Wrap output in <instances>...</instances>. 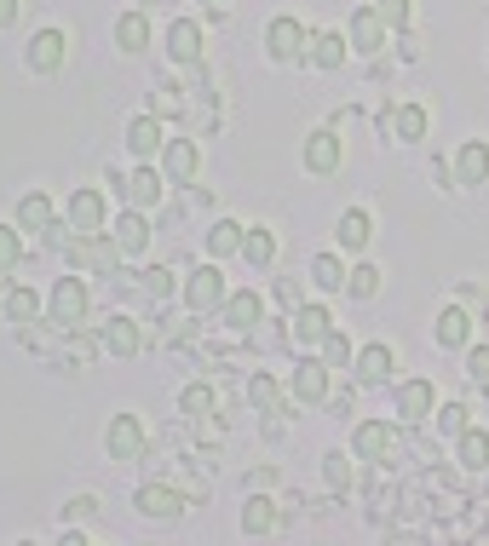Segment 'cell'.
Wrapping results in <instances>:
<instances>
[{"label": "cell", "instance_id": "ba28073f", "mask_svg": "<svg viewBox=\"0 0 489 546\" xmlns=\"http://www.w3.org/2000/svg\"><path fill=\"white\" fill-rule=\"evenodd\" d=\"M133 506H139L144 518H156V524H173V518L185 512V495L167 489V483H144L139 495H133Z\"/></svg>", "mask_w": 489, "mask_h": 546}, {"label": "cell", "instance_id": "44dd1931", "mask_svg": "<svg viewBox=\"0 0 489 546\" xmlns=\"http://www.w3.org/2000/svg\"><path fill=\"white\" fill-rule=\"evenodd\" d=\"M52 225H58V207H52V196L29 190L24 202H18V230H52Z\"/></svg>", "mask_w": 489, "mask_h": 546}, {"label": "cell", "instance_id": "7402d4cb", "mask_svg": "<svg viewBox=\"0 0 489 546\" xmlns=\"http://www.w3.org/2000/svg\"><path fill=\"white\" fill-rule=\"evenodd\" d=\"M438 345H449V351H466V345H472V317H466V305H449L438 317Z\"/></svg>", "mask_w": 489, "mask_h": 546}, {"label": "cell", "instance_id": "74e56055", "mask_svg": "<svg viewBox=\"0 0 489 546\" xmlns=\"http://www.w3.org/2000/svg\"><path fill=\"white\" fill-rule=\"evenodd\" d=\"M6 317L12 322H35L41 317V299L29 294V288H12V294H6Z\"/></svg>", "mask_w": 489, "mask_h": 546}, {"label": "cell", "instance_id": "52a82bcc", "mask_svg": "<svg viewBox=\"0 0 489 546\" xmlns=\"http://www.w3.org/2000/svg\"><path fill=\"white\" fill-rule=\"evenodd\" d=\"M196 173H202V150H196L190 138H167V144H162V179L190 184Z\"/></svg>", "mask_w": 489, "mask_h": 546}, {"label": "cell", "instance_id": "8fae6325", "mask_svg": "<svg viewBox=\"0 0 489 546\" xmlns=\"http://www.w3.org/2000/svg\"><path fill=\"white\" fill-rule=\"evenodd\" d=\"M328 380H334V368H328L323 357H300V363H294V397H300V403H323Z\"/></svg>", "mask_w": 489, "mask_h": 546}, {"label": "cell", "instance_id": "bcb514c9", "mask_svg": "<svg viewBox=\"0 0 489 546\" xmlns=\"http://www.w3.org/2000/svg\"><path fill=\"white\" fill-rule=\"evenodd\" d=\"M93 512H98V501H93V495H81V501H70V518H93Z\"/></svg>", "mask_w": 489, "mask_h": 546}, {"label": "cell", "instance_id": "e575fe53", "mask_svg": "<svg viewBox=\"0 0 489 546\" xmlns=\"http://www.w3.org/2000/svg\"><path fill=\"white\" fill-rule=\"evenodd\" d=\"M248 403H254V409H265V414H271V409H277V403H282V386H277V380H271V374H254V380H248Z\"/></svg>", "mask_w": 489, "mask_h": 546}, {"label": "cell", "instance_id": "7a4b0ae2", "mask_svg": "<svg viewBox=\"0 0 489 546\" xmlns=\"http://www.w3.org/2000/svg\"><path fill=\"white\" fill-rule=\"evenodd\" d=\"M47 317L58 322V328H75V322L87 317V282H81V276H58V282H52Z\"/></svg>", "mask_w": 489, "mask_h": 546}, {"label": "cell", "instance_id": "b9f144b4", "mask_svg": "<svg viewBox=\"0 0 489 546\" xmlns=\"http://www.w3.org/2000/svg\"><path fill=\"white\" fill-rule=\"evenodd\" d=\"M374 12L386 18V29H403L409 23V0H374Z\"/></svg>", "mask_w": 489, "mask_h": 546}, {"label": "cell", "instance_id": "f546056e", "mask_svg": "<svg viewBox=\"0 0 489 546\" xmlns=\"http://www.w3.org/2000/svg\"><path fill=\"white\" fill-rule=\"evenodd\" d=\"M369 236H374V225H369V213L363 207H351V213H340V248H369Z\"/></svg>", "mask_w": 489, "mask_h": 546}, {"label": "cell", "instance_id": "8d00e7d4", "mask_svg": "<svg viewBox=\"0 0 489 546\" xmlns=\"http://www.w3.org/2000/svg\"><path fill=\"white\" fill-rule=\"evenodd\" d=\"M346 294H351V299H374V294H380V271H374V265H357V271H346Z\"/></svg>", "mask_w": 489, "mask_h": 546}, {"label": "cell", "instance_id": "d590c367", "mask_svg": "<svg viewBox=\"0 0 489 546\" xmlns=\"http://www.w3.org/2000/svg\"><path fill=\"white\" fill-rule=\"evenodd\" d=\"M311 276H317V288H346V265L334 253H317L311 259Z\"/></svg>", "mask_w": 489, "mask_h": 546}, {"label": "cell", "instance_id": "f1b7e54d", "mask_svg": "<svg viewBox=\"0 0 489 546\" xmlns=\"http://www.w3.org/2000/svg\"><path fill=\"white\" fill-rule=\"evenodd\" d=\"M455 443H461V466H466V472H484V466H489V432H484V426H466Z\"/></svg>", "mask_w": 489, "mask_h": 546}, {"label": "cell", "instance_id": "9a60e30c", "mask_svg": "<svg viewBox=\"0 0 489 546\" xmlns=\"http://www.w3.org/2000/svg\"><path fill=\"white\" fill-rule=\"evenodd\" d=\"M167 58L173 64H202V23L196 18L167 23Z\"/></svg>", "mask_w": 489, "mask_h": 546}, {"label": "cell", "instance_id": "cb8c5ba5", "mask_svg": "<svg viewBox=\"0 0 489 546\" xmlns=\"http://www.w3.org/2000/svg\"><path fill=\"white\" fill-rule=\"evenodd\" d=\"M351 41H340V35H311V46H305V64L311 69H340L346 64Z\"/></svg>", "mask_w": 489, "mask_h": 546}, {"label": "cell", "instance_id": "277c9868", "mask_svg": "<svg viewBox=\"0 0 489 546\" xmlns=\"http://www.w3.org/2000/svg\"><path fill=\"white\" fill-rule=\"evenodd\" d=\"M64 213H70V230H75V236L110 230V207H104V190H93V184H87V190H75Z\"/></svg>", "mask_w": 489, "mask_h": 546}, {"label": "cell", "instance_id": "ee69618b", "mask_svg": "<svg viewBox=\"0 0 489 546\" xmlns=\"http://www.w3.org/2000/svg\"><path fill=\"white\" fill-rule=\"evenodd\" d=\"M144 294L167 299V294H173V276H167V271H144Z\"/></svg>", "mask_w": 489, "mask_h": 546}, {"label": "cell", "instance_id": "d4e9b609", "mask_svg": "<svg viewBox=\"0 0 489 546\" xmlns=\"http://www.w3.org/2000/svg\"><path fill=\"white\" fill-rule=\"evenodd\" d=\"M242 529H248V535H271V529H277V501H271V495H248V501H242Z\"/></svg>", "mask_w": 489, "mask_h": 546}, {"label": "cell", "instance_id": "83f0119b", "mask_svg": "<svg viewBox=\"0 0 489 546\" xmlns=\"http://www.w3.org/2000/svg\"><path fill=\"white\" fill-rule=\"evenodd\" d=\"M116 46L121 52H144V46H150V18H144V12H121L116 18Z\"/></svg>", "mask_w": 489, "mask_h": 546}, {"label": "cell", "instance_id": "836d02e7", "mask_svg": "<svg viewBox=\"0 0 489 546\" xmlns=\"http://www.w3.org/2000/svg\"><path fill=\"white\" fill-rule=\"evenodd\" d=\"M432 414H438V432L443 437H461L466 426H472V409H466V403H438Z\"/></svg>", "mask_w": 489, "mask_h": 546}, {"label": "cell", "instance_id": "60d3db41", "mask_svg": "<svg viewBox=\"0 0 489 546\" xmlns=\"http://www.w3.org/2000/svg\"><path fill=\"white\" fill-rule=\"evenodd\" d=\"M323 478H328V489H351V455L334 449V455L323 460Z\"/></svg>", "mask_w": 489, "mask_h": 546}, {"label": "cell", "instance_id": "6da1fadb", "mask_svg": "<svg viewBox=\"0 0 489 546\" xmlns=\"http://www.w3.org/2000/svg\"><path fill=\"white\" fill-rule=\"evenodd\" d=\"M305 46H311V29H305L300 18L265 23V52H271V64H305Z\"/></svg>", "mask_w": 489, "mask_h": 546}, {"label": "cell", "instance_id": "f35d334b", "mask_svg": "<svg viewBox=\"0 0 489 546\" xmlns=\"http://www.w3.org/2000/svg\"><path fill=\"white\" fill-rule=\"evenodd\" d=\"M179 409H185L190 420L213 414V386H185V391H179Z\"/></svg>", "mask_w": 489, "mask_h": 546}, {"label": "cell", "instance_id": "7c38bea8", "mask_svg": "<svg viewBox=\"0 0 489 546\" xmlns=\"http://www.w3.org/2000/svg\"><path fill=\"white\" fill-rule=\"evenodd\" d=\"M305 167H311L317 179L340 173V133H334V127H317V133L305 138Z\"/></svg>", "mask_w": 489, "mask_h": 546}, {"label": "cell", "instance_id": "ab89813d", "mask_svg": "<svg viewBox=\"0 0 489 546\" xmlns=\"http://www.w3.org/2000/svg\"><path fill=\"white\" fill-rule=\"evenodd\" d=\"M18 259H24V242H18V230H12V225H0V276H6V271H18Z\"/></svg>", "mask_w": 489, "mask_h": 546}, {"label": "cell", "instance_id": "ac0fdd59", "mask_svg": "<svg viewBox=\"0 0 489 546\" xmlns=\"http://www.w3.org/2000/svg\"><path fill=\"white\" fill-rule=\"evenodd\" d=\"M489 179V144L484 138H466L455 150V184H484Z\"/></svg>", "mask_w": 489, "mask_h": 546}, {"label": "cell", "instance_id": "e0dca14e", "mask_svg": "<svg viewBox=\"0 0 489 546\" xmlns=\"http://www.w3.org/2000/svg\"><path fill=\"white\" fill-rule=\"evenodd\" d=\"M64 52H70V41H64V29H41V35L29 41V69H41V75H52V69H64Z\"/></svg>", "mask_w": 489, "mask_h": 546}, {"label": "cell", "instance_id": "1f68e13d", "mask_svg": "<svg viewBox=\"0 0 489 546\" xmlns=\"http://www.w3.org/2000/svg\"><path fill=\"white\" fill-rule=\"evenodd\" d=\"M208 253H213V259H231V253H242V225H236V219H219V225L208 230Z\"/></svg>", "mask_w": 489, "mask_h": 546}, {"label": "cell", "instance_id": "ffe728a7", "mask_svg": "<svg viewBox=\"0 0 489 546\" xmlns=\"http://www.w3.org/2000/svg\"><path fill=\"white\" fill-rule=\"evenodd\" d=\"M351 374H357L363 386H380V380L392 374V345H363V351L351 357Z\"/></svg>", "mask_w": 489, "mask_h": 546}, {"label": "cell", "instance_id": "4316f807", "mask_svg": "<svg viewBox=\"0 0 489 546\" xmlns=\"http://www.w3.org/2000/svg\"><path fill=\"white\" fill-rule=\"evenodd\" d=\"M259 311H265V305H259V294H248V288H242V294H225V305H219V317L231 322V328H254Z\"/></svg>", "mask_w": 489, "mask_h": 546}, {"label": "cell", "instance_id": "4fadbf2b", "mask_svg": "<svg viewBox=\"0 0 489 546\" xmlns=\"http://www.w3.org/2000/svg\"><path fill=\"white\" fill-rule=\"evenodd\" d=\"M432 409H438V391H432V380H403V386H397V420L420 426Z\"/></svg>", "mask_w": 489, "mask_h": 546}, {"label": "cell", "instance_id": "8992f818", "mask_svg": "<svg viewBox=\"0 0 489 546\" xmlns=\"http://www.w3.org/2000/svg\"><path fill=\"white\" fill-rule=\"evenodd\" d=\"M162 173H156V167H150V161H139V167H133V173H127V179H121V196H127V207H139V213H150V207L162 202Z\"/></svg>", "mask_w": 489, "mask_h": 546}, {"label": "cell", "instance_id": "3957f363", "mask_svg": "<svg viewBox=\"0 0 489 546\" xmlns=\"http://www.w3.org/2000/svg\"><path fill=\"white\" fill-rule=\"evenodd\" d=\"M104 449H110V460H139L150 449V432H144L139 414H116L110 432H104Z\"/></svg>", "mask_w": 489, "mask_h": 546}, {"label": "cell", "instance_id": "5b68a950", "mask_svg": "<svg viewBox=\"0 0 489 546\" xmlns=\"http://www.w3.org/2000/svg\"><path fill=\"white\" fill-rule=\"evenodd\" d=\"M185 305L196 311V317H208V311H219L225 305V276H219V265H202V271L185 282Z\"/></svg>", "mask_w": 489, "mask_h": 546}, {"label": "cell", "instance_id": "9c48e42d", "mask_svg": "<svg viewBox=\"0 0 489 546\" xmlns=\"http://www.w3.org/2000/svg\"><path fill=\"white\" fill-rule=\"evenodd\" d=\"M386 35H392V29H386V18H380L374 6H357V12H351V29H346L351 52H380Z\"/></svg>", "mask_w": 489, "mask_h": 546}, {"label": "cell", "instance_id": "7bdbcfd3", "mask_svg": "<svg viewBox=\"0 0 489 546\" xmlns=\"http://www.w3.org/2000/svg\"><path fill=\"white\" fill-rule=\"evenodd\" d=\"M466 374L472 380H489V345H466Z\"/></svg>", "mask_w": 489, "mask_h": 546}, {"label": "cell", "instance_id": "d6986e66", "mask_svg": "<svg viewBox=\"0 0 489 546\" xmlns=\"http://www.w3.org/2000/svg\"><path fill=\"white\" fill-rule=\"evenodd\" d=\"M334 328V317H328L323 305H294V345H323V334Z\"/></svg>", "mask_w": 489, "mask_h": 546}, {"label": "cell", "instance_id": "4dcf8cb0", "mask_svg": "<svg viewBox=\"0 0 489 546\" xmlns=\"http://www.w3.org/2000/svg\"><path fill=\"white\" fill-rule=\"evenodd\" d=\"M392 133L403 138V144H420V138H426V110H420V104H397L392 110Z\"/></svg>", "mask_w": 489, "mask_h": 546}, {"label": "cell", "instance_id": "5bb4252c", "mask_svg": "<svg viewBox=\"0 0 489 546\" xmlns=\"http://www.w3.org/2000/svg\"><path fill=\"white\" fill-rule=\"evenodd\" d=\"M110 236H116V248H121V259H139L144 248H150V219H144L139 207H127L116 225H110Z\"/></svg>", "mask_w": 489, "mask_h": 546}, {"label": "cell", "instance_id": "2e32d148", "mask_svg": "<svg viewBox=\"0 0 489 546\" xmlns=\"http://www.w3.org/2000/svg\"><path fill=\"white\" fill-rule=\"evenodd\" d=\"M162 144H167V133H162L156 115H133V121H127V150H133L139 161H156L162 156Z\"/></svg>", "mask_w": 489, "mask_h": 546}, {"label": "cell", "instance_id": "f6af8a7d", "mask_svg": "<svg viewBox=\"0 0 489 546\" xmlns=\"http://www.w3.org/2000/svg\"><path fill=\"white\" fill-rule=\"evenodd\" d=\"M18 6H24V0H0V29H12V23H18Z\"/></svg>", "mask_w": 489, "mask_h": 546}, {"label": "cell", "instance_id": "484cf974", "mask_svg": "<svg viewBox=\"0 0 489 546\" xmlns=\"http://www.w3.org/2000/svg\"><path fill=\"white\" fill-rule=\"evenodd\" d=\"M242 259H248L254 271H265V265L277 259V236H271V230H259V225H248V230H242Z\"/></svg>", "mask_w": 489, "mask_h": 546}, {"label": "cell", "instance_id": "603a6c76", "mask_svg": "<svg viewBox=\"0 0 489 546\" xmlns=\"http://www.w3.org/2000/svg\"><path fill=\"white\" fill-rule=\"evenodd\" d=\"M139 322L133 317H110L104 322V351H110V357H133V351H139Z\"/></svg>", "mask_w": 489, "mask_h": 546}, {"label": "cell", "instance_id": "d6a6232c", "mask_svg": "<svg viewBox=\"0 0 489 546\" xmlns=\"http://www.w3.org/2000/svg\"><path fill=\"white\" fill-rule=\"evenodd\" d=\"M317 357H323L328 368H351V357H357V345L340 334V328H328L323 334V345H317Z\"/></svg>", "mask_w": 489, "mask_h": 546}, {"label": "cell", "instance_id": "30bf717a", "mask_svg": "<svg viewBox=\"0 0 489 546\" xmlns=\"http://www.w3.org/2000/svg\"><path fill=\"white\" fill-rule=\"evenodd\" d=\"M392 449H397V432L386 420H363V426L351 432V455L357 460H386Z\"/></svg>", "mask_w": 489, "mask_h": 546}]
</instances>
